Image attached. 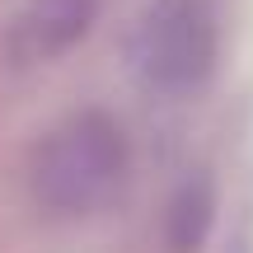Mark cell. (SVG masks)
<instances>
[{
    "label": "cell",
    "instance_id": "cell-3",
    "mask_svg": "<svg viewBox=\"0 0 253 253\" xmlns=\"http://www.w3.org/2000/svg\"><path fill=\"white\" fill-rule=\"evenodd\" d=\"M99 9L103 0H24L5 33V52L14 56V66H47L89 38Z\"/></svg>",
    "mask_w": 253,
    "mask_h": 253
},
{
    "label": "cell",
    "instance_id": "cell-2",
    "mask_svg": "<svg viewBox=\"0 0 253 253\" xmlns=\"http://www.w3.org/2000/svg\"><path fill=\"white\" fill-rule=\"evenodd\" d=\"M131 71L155 94H197L220 61V19L211 0H150L131 28Z\"/></svg>",
    "mask_w": 253,
    "mask_h": 253
},
{
    "label": "cell",
    "instance_id": "cell-4",
    "mask_svg": "<svg viewBox=\"0 0 253 253\" xmlns=\"http://www.w3.org/2000/svg\"><path fill=\"white\" fill-rule=\"evenodd\" d=\"M211 225H216V188H211L207 173L188 178L169 202V216H164V239L173 253H197L207 244Z\"/></svg>",
    "mask_w": 253,
    "mask_h": 253
},
{
    "label": "cell",
    "instance_id": "cell-1",
    "mask_svg": "<svg viewBox=\"0 0 253 253\" xmlns=\"http://www.w3.org/2000/svg\"><path fill=\"white\" fill-rule=\"evenodd\" d=\"M131 145L118 118L80 108L61 118L28 155V192L47 216H89L122 188Z\"/></svg>",
    "mask_w": 253,
    "mask_h": 253
}]
</instances>
